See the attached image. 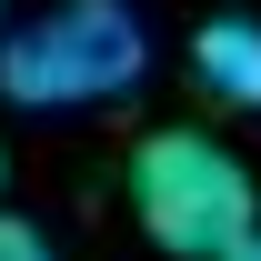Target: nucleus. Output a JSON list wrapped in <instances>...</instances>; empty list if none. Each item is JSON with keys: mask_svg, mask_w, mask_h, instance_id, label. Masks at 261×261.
<instances>
[{"mask_svg": "<svg viewBox=\"0 0 261 261\" xmlns=\"http://www.w3.org/2000/svg\"><path fill=\"white\" fill-rule=\"evenodd\" d=\"M191 70H201L211 100L261 111V20H201L191 31Z\"/></svg>", "mask_w": 261, "mask_h": 261, "instance_id": "3", "label": "nucleus"}, {"mask_svg": "<svg viewBox=\"0 0 261 261\" xmlns=\"http://www.w3.org/2000/svg\"><path fill=\"white\" fill-rule=\"evenodd\" d=\"M0 171H10V161H0Z\"/></svg>", "mask_w": 261, "mask_h": 261, "instance_id": "6", "label": "nucleus"}, {"mask_svg": "<svg viewBox=\"0 0 261 261\" xmlns=\"http://www.w3.org/2000/svg\"><path fill=\"white\" fill-rule=\"evenodd\" d=\"M0 261H50V251H40V231H31V221H0Z\"/></svg>", "mask_w": 261, "mask_h": 261, "instance_id": "4", "label": "nucleus"}, {"mask_svg": "<svg viewBox=\"0 0 261 261\" xmlns=\"http://www.w3.org/2000/svg\"><path fill=\"white\" fill-rule=\"evenodd\" d=\"M141 70H151V40H141V20L121 0H61V10H40L31 31L0 40V91L31 100V111L121 100Z\"/></svg>", "mask_w": 261, "mask_h": 261, "instance_id": "1", "label": "nucleus"}, {"mask_svg": "<svg viewBox=\"0 0 261 261\" xmlns=\"http://www.w3.org/2000/svg\"><path fill=\"white\" fill-rule=\"evenodd\" d=\"M221 261H261V221H251V231H241V241H231V251H221Z\"/></svg>", "mask_w": 261, "mask_h": 261, "instance_id": "5", "label": "nucleus"}, {"mask_svg": "<svg viewBox=\"0 0 261 261\" xmlns=\"http://www.w3.org/2000/svg\"><path fill=\"white\" fill-rule=\"evenodd\" d=\"M130 211L171 261H221L251 231V171L201 130H151L130 151Z\"/></svg>", "mask_w": 261, "mask_h": 261, "instance_id": "2", "label": "nucleus"}]
</instances>
